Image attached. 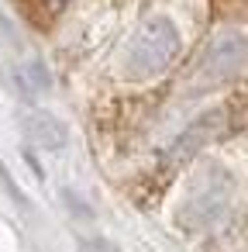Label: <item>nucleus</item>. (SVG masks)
I'll return each mask as SVG.
<instances>
[{
    "label": "nucleus",
    "mask_w": 248,
    "mask_h": 252,
    "mask_svg": "<svg viewBox=\"0 0 248 252\" xmlns=\"http://www.w3.org/2000/svg\"><path fill=\"white\" fill-rule=\"evenodd\" d=\"M179 45L183 42H179V32H176L172 18L155 14V18H148L131 35V42L124 49V73L131 80H141V83L145 80H155V76H162L176 63Z\"/></svg>",
    "instance_id": "1"
},
{
    "label": "nucleus",
    "mask_w": 248,
    "mask_h": 252,
    "mask_svg": "<svg viewBox=\"0 0 248 252\" xmlns=\"http://www.w3.org/2000/svg\"><path fill=\"white\" fill-rule=\"evenodd\" d=\"M245 69H248V38L238 32H224L200 56L196 69H193V87L210 90V87H220V83L241 76Z\"/></svg>",
    "instance_id": "2"
},
{
    "label": "nucleus",
    "mask_w": 248,
    "mask_h": 252,
    "mask_svg": "<svg viewBox=\"0 0 248 252\" xmlns=\"http://www.w3.org/2000/svg\"><path fill=\"white\" fill-rule=\"evenodd\" d=\"M220 125H224V114L220 111H210V114H203L200 121H193L179 138H176V145H172V156L176 159H190L196 149H203L207 142H214L217 138V131H220Z\"/></svg>",
    "instance_id": "3"
},
{
    "label": "nucleus",
    "mask_w": 248,
    "mask_h": 252,
    "mask_svg": "<svg viewBox=\"0 0 248 252\" xmlns=\"http://www.w3.org/2000/svg\"><path fill=\"white\" fill-rule=\"evenodd\" d=\"M25 128H28V135H31V142H38V145H45V149H59L66 138H62V125L55 121V118H49V114H31V118H25Z\"/></svg>",
    "instance_id": "4"
},
{
    "label": "nucleus",
    "mask_w": 248,
    "mask_h": 252,
    "mask_svg": "<svg viewBox=\"0 0 248 252\" xmlns=\"http://www.w3.org/2000/svg\"><path fill=\"white\" fill-rule=\"evenodd\" d=\"M224 204H227V187H224V183H217V187H207V190H203V193L193 200V207H196L200 221H207V218L220 214V211H224Z\"/></svg>",
    "instance_id": "5"
}]
</instances>
